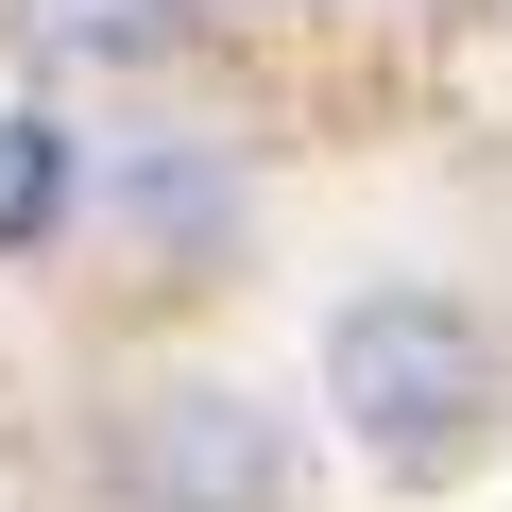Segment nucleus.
Returning <instances> with one entry per match:
<instances>
[{
  "label": "nucleus",
  "instance_id": "nucleus-1",
  "mask_svg": "<svg viewBox=\"0 0 512 512\" xmlns=\"http://www.w3.org/2000/svg\"><path fill=\"white\" fill-rule=\"evenodd\" d=\"M325 410L359 427L376 478H444L495 427V325L461 291H359L325 308Z\"/></svg>",
  "mask_w": 512,
  "mask_h": 512
},
{
  "label": "nucleus",
  "instance_id": "nucleus-2",
  "mask_svg": "<svg viewBox=\"0 0 512 512\" xmlns=\"http://www.w3.org/2000/svg\"><path fill=\"white\" fill-rule=\"evenodd\" d=\"M103 495L120 512H291V427L222 376H154L103 410Z\"/></svg>",
  "mask_w": 512,
  "mask_h": 512
},
{
  "label": "nucleus",
  "instance_id": "nucleus-3",
  "mask_svg": "<svg viewBox=\"0 0 512 512\" xmlns=\"http://www.w3.org/2000/svg\"><path fill=\"white\" fill-rule=\"evenodd\" d=\"M69 205H86V137L52 103H0V256H52Z\"/></svg>",
  "mask_w": 512,
  "mask_h": 512
}]
</instances>
